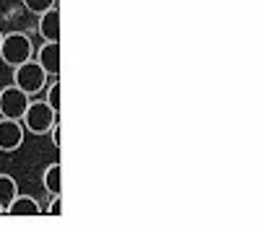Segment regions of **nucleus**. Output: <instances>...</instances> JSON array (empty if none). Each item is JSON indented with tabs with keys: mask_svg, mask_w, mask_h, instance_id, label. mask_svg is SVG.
<instances>
[{
	"mask_svg": "<svg viewBox=\"0 0 260 231\" xmlns=\"http://www.w3.org/2000/svg\"><path fill=\"white\" fill-rule=\"evenodd\" d=\"M57 120H60V114L50 107V104H47L45 99H39V101H29V107H26L24 117H21L24 128H26L31 135H47Z\"/></svg>",
	"mask_w": 260,
	"mask_h": 231,
	"instance_id": "nucleus-1",
	"label": "nucleus"
},
{
	"mask_svg": "<svg viewBox=\"0 0 260 231\" xmlns=\"http://www.w3.org/2000/svg\"><path fill=\"white\" fill-rule=\"evenodd\" d=\"M13 83L21 91H26L29 96H34V94L47 89L50 75L37 60H26V62H21V65L13 68Z\"/></svg>",
	"mask_w": 260,
	"mask_h": 231,
	"instance_id": "nucleus-2",
	"label": "nucleus"
},
{
	"mask_svg": "<svg viewBox=\"0 0 260 231\" xmlns=\"http://www.w3.org/2000/svg\"><path fill=\"white\" fill-rule=\"evenodd\" d=\"M34 55V45L26 34L21 31H11V34H3V45H0V60L6 62L8 68H16L21 62L31 60Z\"/></svg>",
	"mask_w": 260,
	"mask_h": 231,
	"instance_id": "nucleus-3",
	"label": "nucleus"
},
{
	"mask_svg": "<svg viewBox=\"0 0 260 231\" xmlns=\"http://www.w3.org/2000/svg\"><path fill=\"white\" fill-rule=\"evenodd\" d=\"M29 94L21 91L16 83H11V86H6L3 91H0V117H8V120H21L29 107Z\"/></svg>",
	"mask_w": 260,
	"mask_h": 231,
	"instance_id": "nucleus-4",
	"label": "nucleus"
},
{
	"mask_svg": "<svg viewBox=\"0 0 260 231\" xmlns=\"http://www.w3.org/2000/svg\"><path fill=\"white\" fill-rule=\"evenodd\" d=\"M26 138V128L21 120H8V117H0V151L3 153H13L24 145Z\"/></svg>",
	"mask_w": 260,
	"mask_h": 231,
	"instance_id": "nucleus-5",
	"label": "nucleus"
},
{
	"mask_svg": "<svg viewBox=\"0 0 260 231\" xmlns=\"http://www.w3.org/2000/svg\"><path fill=\"white\" fill-rule=\"evenodd\" d=\"M37 62L47 70L50 78L60 75V42H45L37 50Z\"/></svg>",
	"mask_w": 260,
	"mask_h": 231,
	"instance_id": "nucleus-6",
	"label": "nucleus"
},
{
	"mask_svg": "<svg viewBox=\"0 0 260 231\" xmlns=\"http://www.w3.org/2000/svg\"><path fill=\"white\" fill-rule=\"evenodd\" d=\"M37 31L45 42H60V11H57V6H52L45 13H39Z\"/></svg>",
	"mask_w": 260,
	"mask_h": 231,
	"instance_id": "nucleus-7",
	"label": "nucleus"
},
{
	"mask_svg": "<svg viewBox=\"0 0 260 231\" xmlns=\"http://www.w3.org/2000/svg\"><path fill=\"white\" fill-rule=\"evenodd\" d=\"M6 213H11V216H39V213H42V205H39L34 198L18 192V195L13 198V203L6 208Z\"/></svg>",
	"mask_w": 260,
	"mask_h": 231,
	"instance_id": "nucleus-8",
	"label": "nucleus"
},
{
	"mask_svg": "<svg viewBox=\"0 0 260 231\" xmlns=\"http://www.w3.org/2000/svg\"><path fill=\"white\" fill-rule=\"evenodd\" d=\"M42 187L50 192V195H60L62 192V182H60V164L57 161H52L47 169H45V174H42Z\"/></svg>",
	"mask_w": 260,
	"mask_h": 231,
	"instance_id": "nucleus-9",
	"label": "nucleus"
},
{
	"mask_svg": "<svg viewBox=\"0 0 260 231\" xmlns=\"http://www.w3.org/2000/svg\"><path fill=\"white\" fill-rule=\"evenodd\" d=\"M18 195V184L11 174H0V205L8 208L13 203V198Z\"/></svg>",
	"mask_w": 260,
	"mask_h": 231,
	"instance_id": "nucleus-10",
	"label": "nucleus"
},
{
	"mask_svg": "<svg viewBox=\"0 0 260 231\" xmlns=\"http://www.w3.org/2000/svg\"><path fill=\"white\" fill-rule=\"evenodd\" d=\"M45 101L60 114V81H57V78L47 83V89H45Z\"/></svg>",
	"mask_w": 260,
	"mask_h": 231,
	"instance_id": "nucleus-11",
	"label": "nucleus"
},
{
	"mask_svg": "<svg viewBox=\"0 0 260 231\" xmlns=\"http://www.w3.org/2000/svg\"><path fill=\"white\" fill-rule=\"evenodd\" d=\"M21 3H24V8H26L29 13L39 16V13L50 11L52 6H57V0H21Z\"/></svg>",
	"mask_w": 260,
	"mask_h": 231,
	"instance_id": "nucleus-12",
	"label": "nucleus"
},
{
	"mask_svg": "<svg viewBox=\"0 0 260 231\" xmlns=\"http://www.w3.org/2000/svg\"><path fill=\"white\" fill-rule=\"evenodd\" d=\"M47 213H50V216H60V213H62V198H60V195H52Z\"/></svg>",
	"mask_w": 260,
	"mask_h": 231,
	"instance_id": "nucleus-13",
	"label": "nucleus"
},
{
	"mask_svg": "<svg viewBox=\"0 0 260 231\" xmlns=\"http://www.w3.org/2000/svg\"><path fill=\"white\" fill-rule=\"evenodd\" d=\"M50 138H52V145L55 148H60V120L52 125V130H50Z\"/></svg>",
	"mask_w": 260,
	"mask_h": 231,
	"instance_id": "nucleus-14",
	"label": "nucleus"
},
{
	"mask_svg": "<svg viewBox=\"0 0 260 231\" xmlns=\"http://www.w3.org/2000/svg\"><path fill=\"white\" fill-rule=\"evenodd\" d=\"M0 45H3V31H0Z\"/></svg>",
	"mask_w": 260,
	"mask_h": 231,
	"instance_id": "nucleus-15",
	"label": "nucleus"
},
{
	"mask_svg": "<svg viewBox=\"0 0 260 231\" xmlns=\"http://www.w3.org/2000/svg\"><path fill=\"white\" fill-rule=\"evenodd\" d=\"M0 213H6V208H3V205H0Z\"/></svg>",
	"mask_w": 260,
	"mask_h": 231,
	"instance_id": "nucleus-16",
	"label": "nucleus"
}]
</instances>
